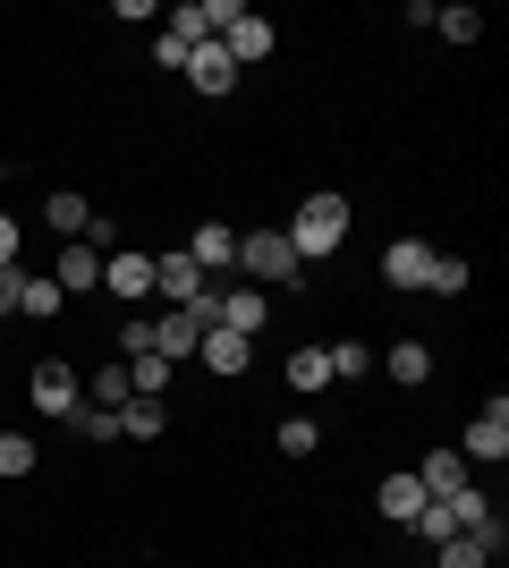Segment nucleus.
Here are the masks:
<instances>
[{
	"mask_svg": "<svg viewBox=\"0 0 509 568\" xmlns=\"http://www.w3.org/2000/svg\"><path fill=\"white\" fill-rule=\"evenodd\" d=\"M187 51L195 43H179V34H153V60H162V69H187Z\"/></svg>",
	"mask_w": 509,
	"mask_h": 568,
	"instance_id": "obj_34",
	"label": "nucleus"
},
{
	"mask_svg": "<svg viewBox=\"0 0 509 568\" xmlns=\"http://www.w3.org/2000/svg\"><path fill=\"white\" fill-rule=\"evenodd\" d=\"M289 390H332V356L323 348H289Z\"/></svg>",
	"mask_w": 509,
	"mask_h": 568,
	"instance_id": "obj_24",
	"label": "nucleus"
},
{
	"mask_svg": "<svg viewBox=\"0 0 509 568\" xmlns=\"http://www.w3.org/2000/svg\"><path fill=\"white\" fill-rule=\"evenodd\" d=\"M153 433H170V407L162 399H128L120 407V442H153Z\"/></svg>",
	"mask_w": 509,
	"mask_h": 568,
	"instance_id": "obj_23",
	"label": "nucleus"
},
{
	"mask_svg": "<svg viewBox=\"0 0 509 568\" xmlns=\"http://www.w3.org/2000/svg\"><path fill=\"white\" fill-rule=\"evenodd\" d=\"M501 560V535H450V544H434V568H492Z\"/></svg>",
	"mask_w": 509,
	"mask_h": 568,
	"instance_id": "obj_17",
	"label": "nucleus"
},
{
	"mask_svg": "<svg viewBox=\"0 0 509 568\" xmlns=\"http://www.w3.org/2000/svg\"><path fill=\"white\" fill-rule=\"evenodd\" d=\"M383 374H390V382H408V390H425V374H434V348H425V339H399V348L383 356Z\"/></svg>",
	"mask_w": 509,
	"mask_h": 568,
	"instance_id": "obj_22",
	"label": "nucleus"
},
{
	"mask_svg": "<svg viewBox=\"0 0 509 568\" xmlns=\"http://www.w3.org/2000/svg\"><path fill=\"white\" fill-rule=\"evenodd\" d=\"M0 475H9V484L34 475V442H26V433H0Z\"/></svg>",
	"mask_w": 509,
	"mask_h": 568,
	"instance_id": "obj_28",
	"label": "nucleus"
},
{
	"mask_svg": "<svg viewBox=\"0 0 509 568\" xmlns=\"http://www.w3.org/2000/svg\"><path fill=\"white\" fill-rule=\"evenodd\" d=\"M43 221L60 230V246H69V237H85V230H94V204H85L77 187H60V195H43Z\"/></svg>",
	"mask_w": 509,
	"mask_h": 568,
	"instance_id": "obj_18",
	"label": "nucleus"
},
{
	"mask_svg": "<svg viewBox=\"0 0 509 568\" xmlns=\"http://www.w3.org/2000/svg\"><path fill=\"white\" fill-rule=\"evenodd\" d=\"M128 382H136V399H162V390H170V365H162V356H136Z\"/></svg>",
	"mask_w": 509,
	"mask_h": 568,
	"instance_id": "obj_32",
	"label": "nucleus"
},
{
	"mask_svg": "<svg viewBox=\"0 0 509 568\" xmlns=\"http://www.w3.org/2000/svg\"><path fill=\"white\" fill-rule=\"evenodd\" d=\"M26 390H34V416H60V425H69L77 407H85V382H77V365H69V356H43Z\"/></svg>",
	"mask_w": 509,
	"mask_h": 568,
	"instance_id": "obj_3",
	"label": "nucleus"
},
{
	"mask_svg": "<svg viewBox=\"0 0 509 568\" xmlns=\"http://www.w3.org/2000/svg\"><path fill=\"white\" fill-rule=\"evenodd\" d=\"M323 356H332V382H357L365 365H374V356H365V339H332Z\"/></svg>",
	"mask_w": 509,
	"mask_h": 568,
	"instance_id": "obj_30",
	"label": "nucleus"
},
{
	"mask_svg": "<svg viewBox=\"0 0 509 568\" xmlns=\"http://www.w3.org/2000/svg\"><path fill=\"white\" fill-rule=\"evenodd\" d=\"M120 356H128V365L153 356V314H128V323H120Z\"/></svg>",
	"mask_w": 509,
	"mask_h": 568,
	"instance_id": "obj_33",
	"label": "nucleus"
},
{
	"mask_svg": "<svg viewBox=\"0 0 509 568\" xmlns=\"http://www.w3.org/2000/svg\"><path fill=\"white\" fill-rule=\"evenodd\" d=\"M238 272H246V288H281V281H306V263H297V246L281 230H238Z\"/></svg>",
	"mask_w": 509,
	"mask_h": 568,
	"instance_id": "obj_2",
	"label": "nucleus"
},
{
	"mask_svg": "<svg viewBox=\"0 0 509 568\" xmlns=\"http://www.w3.org/2000/svg\"><path fill=\"white\" fill-rule=\"evenodd\" d=\"M60 306H69V297H60L51 272H18V314H26V323H51Z\"/></svg>",
	"mask_w": 509,
	"mask_h": 568,
	"instance_id": "obj_19",
	"label": "nucleus"
},
{
	"mask_svg": "<svg viewBox=\"0 0 509 568\" xmlns=\"http://www.w3.org/2000/svg\"><path fill=\"white\" fill-rule=\"evenodd\" d=\"M195 365H213V374H246V365H255V339L221 332V323H204V339H195Z\"/></svg>",
	"mask_w": 509,
	"mask_h": 568,
	"instance_id": "obj_12",
	"label": "nucleus"
},
{
	"mask_svg": "<svg viewBox=\"0 0 509 568\" xmlns=\"http://www.w3.org/2000/svg\"><path fill=\"white\" fill-rule=\"evenodd\" d=\"M0 272H18V221L0 213Z\"/></svg>",
	"mask_w": 509,
	"mask_h": 568,
	"instance_id": "obj_35",
	"label": "nucleus"
},
{
	"mask_svg": "<svg viewBox=\"0 0 509 568\" xmlns=\"http://www.w3.org/2000/svg\"><path fill=\"white\" fill-rule=\"evenodd\" d=\"M179 77H187L195 94H230V85H238V60H230L221 43H195V51H187V69H179Z\"/></svg>",
	"mask_w": 509,
	"mask_h": 568,
	"instance_id": "obj_11",
	"label": "nucleus"
},
{
	"mask_svg": "<svg viewBox=\"0 0 509 568\" xmlns=\"http://www.w3.org/2000/svg\"><path fill=\"white\" fill-rule=\"evenodd\" d=\"M213 323H221V332H238V339H255V332H264V323H272V297H264V288H230V281H213Z\"/></svg>",
	"mask_w": 509,
	"mask_h": 568,
	"instance_id": "obj_4",
	"label": "nucleus"
},
{
	"mask_svg": "<svg viewBox=\"0 0 509 568\" xmlns=\"http://www.w3.org/2000/svg\"><path fill=\"white\" fill-rule=\"evenodd\" d=\"M416 484H425V500H450L459 484H476V467H467L459 450H425V467H408Z\"/></svg>",
	"mask_w": 509,
	"mask_h": 568,
	"instance_id": "obj_13",
	"label": "nucleus"
},
{
	"mask_svg": "<svg viewBox=\"0 0 509 568\" xmlns=\"http://www.w3.org/2000/svg\"><path fill=\"white\" fill-rule=\"evenodd\" d=\"M348 230H357V204H348V195H306V204H297V221L281 237H289L297 246V263H323V255H339V246H348Z\"/></svg>",
	"mask_w": 509,
	"mask_h": 568,
	"instance_id": "obj_1",
	"label": "nucleus"
},
{
	"mask_svg": "<svg viewBox=\"0 0 509 568\" xmlns=\"http://www.w3.org/2000/svg\"><path fill=\"white\" fill-rule=\"evenodd\" d=\"M128 399H136V382H128V365H94V374H85V407H111V416H120Z\"/></svg>",
	"mask_w": 509,
	"mask_h": 568,
	"instance_id": "obj_21",
	"label": "nucleus"
},
{
	"mask_svg": "<svg viewBox=\"0 0 509 568\" xmlns=\"http://www.w3.org/2000/svg\"><path fill=\"white\" fill-rule=\"evenodd\" d=\"M272 43H281V34H272V18H255V9H230V26H221V51H230V60H272Z\"/></svg>",
	"mask_w": 509,
	"mask_h": 568,
	"instance_id": "obj_8",
	"label": "nucleus"
},
{
	"mask_svg": "<svg viewBox=\"0 0 509 568\" xmlns=\"http://www.w3.org/2000/svg\"><path fill=\"white\" fill-rule=\"evenodd\" d=\"M179 255L204 272V281H221V272H238V230H221V221H204V230L179 246Z\"/></svg>",
	"mask_w": 509,
	"mask_h": 568,
	"instance_id": "obj_7",
	"label": "nucleus"
},
{
	"mask_svg": "<svg viewBox=\"0 0 509 568\" xmlns=\"http://www.w3.org/2000/svg\"><path fill=\"white\" fill-rule=\"evenodd\" d=\"M102 288L111 297H153V255H102Z\"/></svg>",
	"mask_w": 509,
	"mask_h": 568,
	"instance_id": "obj_16",
	"label": "nucleus"
},
{
	"mask_svg": "<svg viewBox=\"0 0 509 568\" xmlns=\"http://www.w3.org/2000/svg\"><path fill=\"white\" fill-rule=\"evenodd\" d=\"M51 281H60V297H94V288H102V255L85 246V237H69L60 263H51Z\"/></svg>",
	"mask_w": 509,
	"mask_h": 568,
	"instance_id": "obj_9",
	"label": "nucleus"
},
{
	"mask_svg": "<svg viewBox=\"0 0 509 568\" xmlns=\"http://www.w3.org/2000/svg\"><path fill=\"white\" fill-rule=\"evenodd\" d=\"M195 339H204V314H187V306H162V314H153V356H162V365H187Z\"/></svg>",
	"mask_w": 509,
	"mask_h": 568,
	"instance_id": "obj_6",
	"label": "nucleus"
},
{
	"mask_svg": "<svg viewBox=\"0 0 509 568\" xmlns=\"http://www.w3.org/2000/svg\"><path fill=\"white\" fill-rule=\"evenodd\" d=\"M434 34L441 43H476V34H485V9H434Z\"/></svg>",
	"mask_w": 509,
	"mask_h": 568,
	"instance_id": "obj_26",
	"label": "nucleus"
},
{
	"mask_svg": "<svg viewBox=\"0 0 509 568\" xmlns=\"http://www.w3.org/2000/svg\"><path fill=\"white\" fill-rule=\"evenodd\" d=\"M441 509H450V526H459V535H501V518H492V493H485V484H459Z\"/></svg>",
	"mask_w": 509,
	"mask_h": 568,
	"instance_id": "obj_15",
	"label": "nucleus"
},
{
	"mask_svg": "<svg viewBox=\"0 0 509 568\" xmlns=\"http://www.w3.org/2000/svg\"><path fill=\"white\" fill-rule=\"evenodd\" d=\"M425 263H434L425 237H390V246H383V281L399 288V297H416V288H425Z\"/></svg>",
	"mask_w": 509,
	"mask_h": 568,
	"instance_id": "obj_10",
	"label": "nucleus"
},
{
	"mask_svg": "<svg viewBox=\"0 0 509 568\" xmlns=\"http://www.w3.org/2000/svg\"><path fill=\"white\" fill-rule=\"evenodd\" d=\"M374 500H383V518H390V526H408L416 509H425V484L399 467V475H383V493H374Z\"/></svg>",
	"mask_w": 509,
	"mask_h": 568,
	"instance_id": "obj_20",
	"label": "nucleus"
},
{
	"mask_svg": "<svg viewBox=\"0 0 509 568\" xmlns=\"http://www.w3.org/2000/svg\"><path fill=\"white\" fill-rule=\"evenodd\" d=\"M281 450H289V458H315L323 450V425H315V416H281Z\"/></svg>",
	"mask_w": 509,
	"mask_h": 568,
	"instance_id": "obj_27",
	"label": "nucleus"
},
{
	"mask_svg": "<svg viewBox=\"0 0 509 568\" xmlns=\"http://www.w3.org/2000/svg\"><path fill=\"white\" fill-rule=\"evenodd\" d=\"M153 288H162L170 306H195V297H204V272H195V263L170 246V255H153Z\"/></svg>",
	"mask_w": 509,
	"mask_h": 568,
	"instance_id": "obj_14",
	"label": "nucleus"
},
{
	"mask_svg": "<svg viewBox=\"0 0 509 568\" xmlns=\"http://www.w3.org/2000/svg\"><path fill=\"white\" fill-rule=\"evenodd\" d=\"M69 425H77V442H120V416H111V407H77Z\"/></svg>",
	"mask_w": 509,
	"mask_h": 568,
	"instance_id": "obj_31",
	"label": "nucleus"
},
{
	"mask_svg": "<svg viewBox=\"0 0 509 568\" xmlns=\"http://www.w3.org/2000/svg\"><path fill=\"white\" fill-rule=\"evenodd\" d=\"M162 34H179V43H213V9L204 0H187V9H170Z\"/></svg>",
	"mask_w": 509,
	"mask_h": 568,
	"instance_id": "obj_25",
	"label": "nucleus"
},
{
	"mask_svg": "<svg viewBox=\"0 0 509 568\" xmlns=\"http://www.w3.org/2000/svg\"><path fill=\"white\" fill-rule=\"evenodd\" d=\"M459 458L467 467H501L509 458V399H485V416L459 433Z\"/></svg>",
	"mask_w": 509,
	"mask_h": 568,
	"instance_id": "obj_5",
	"label": "nucleus"
},
{
	"mask_svg": "<svg viewBox=\"0 0 509 568\" xmlns=\"http://www.w3.org/2000/svg\"><path fill=\"white\" fill-rule=\"evenodd\" d=\"M425 288H434V297H459V288H467V263L459 255H434V263H425Z\"/></svg>",
	"mask_w": 509,
	"mask_h": 568,
	"instance_id": "obj_29",
	"label": "nucleus"
}]
</instances>
